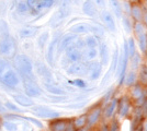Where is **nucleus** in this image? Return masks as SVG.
I'll return each instance as SVG.
<instances>
[{
    "label": "nucleus",
    "instance_id": "obj_1",
    "mask_svg": "<svg viewBox=\"0 0 147 131\" xmlns=\"http://www.w3.org/2000/svg\"><path fill=\"white\" fill-rule=\"evenodd\" d=\"M0 82L9 87H16L20 83L18 73L5 60H0Z\"/></svg>",
    "mask_w": 147,
    "mask_h": 131
},
{
    "label": "nucleus",
    "instance_id": "obj_2",
    "mask_svg": "<svg viewBox=\"0 0 147 131\" xmlns=\"http://www.w3.org/2000/svg\"><path fill=\"white\" fill-rule=\"evenodd\" d=\"M16 63L19 73L23 79H35L33 72V65L29 57L25 55H19L17 56Z\"/></svg>",
    "mask_w": 147,
    "mask_h": 131
},
{
    "label": "nucleus",
    "instance_id": "obj_3",
    "mask_svg": "<svg viewBox=\"0 0 147 131\" xmlns=\"http://www.w3.org/2000/svg\"><path fill=\"white\" fill-rule=\"evenodd\" d=\"M71 12V2L70 0H61L57 12L54 14L52 19V26L56 27L61 23V21L66 19L68 15Z\"/></svg>",
    "mask_w": 147,
    "mask_h": 131
},
{
    "label": "nucleus",
    "instance_id": "obj_4",
    "mask_svg": "<svg viewBox=\"0 0 147 131\" xmlns=\"http://www.w3.org/2000/svg\"><path fill=\"white\" fill-rule=\"evenodd\" d=\"M32 112L40 118H46V119H55L58 118L61 116V114L56 112L54 109L49 108L46 106H42V105H37L32 108Z\"/></svg>",
    "mask_w": 147,
    "mask_h": 131
},
{
    "label": "nucleus",
    "instance_id": "obj_5",
    "mask_svg": "<svg viewBox=\"0 0 147 131\" xmlns=\"http://www.w3.org/2000/svg\"><path fill=\"white\" fill-rule=\"evenodd\" d=\"M23 88L29 97H38L42 94V90L38 86L35 79H23Z\"/></svg>",
    "mask_w": 147,
    "mask_h": 131
},
{
    "label": "nucleus",
    "instance_id": "obj_6",
    "mask_svg": "<svg viewBox=\"0 0 147 131\" xmlns=\"http://www.w3.org/2000/svg\"><path fill=\"white\" fill-rule=\"evenodd\" d=\"M35 70H36L37 74L43 79L44 83H47V84H53V83H55V82H54V79H53V75H52V72L49 71V69L47 68L43 63L36 61V63H35Z\"/></svg>",
    "mask_w": 147,
    "mask_h": 131
},
{
    "label": "nucleus",
    "instance_id": "obj_7",
    "mask_svg": "<svg viewBox=\"0 0 147 131\" xmlns=\"http://www.w3.org/2000/svg\"><path fill=\"white\" fill-rule=\"evenodd\" d=\"M29 9L38 12L43 9H49L54 5V0H26L25 1Z\"/></svg>",
    "mask_w": 147,
    "mask_h": 131
},
{
    "label": "nucleus",
    "instance_id": "obj_8",
    "mask_svg": "<svg viewBox=\"0 0 147 131\" xmlns=\"http://www.w3.org/2000/svg\"><path fill=\"white\" fill-rule=\"evenodd\" d=\"M69 31L71 32V34H85L88 32H97V33H102V31L96 27V26H92L90 24H87V23H78V24L73 25Z\"/></svg>",
    "mask_w": 147,
    "mask_h": 131
},
{
    "label": "nucleus",
    "instance_id": "obj_9",
    "mask_svg": "<svg viewBox=\"0 0 147 131\" xmlns=\"http://www.w3.org/2000/svg\"><path fill=\"white\" fill-rule=\"evenodd\" d=\"M67 73L69 75H80L88 73V65L86 63H73L67 68Z\"/></svg>",
    "mask_w": 147,
    "mask_h": 131
},
{
    "label": "nucleus",
    "instance_id": "obj_10",
    "mask_svg": "<svg viewBox=\"0 0 147 131\" xmlns=\"http://www.w3.org/2000/svg\"><path fill=\"white\" fill-rule=\"evenodd\" d=\"M65 54H66V57L70 63H78L82 58V51L78 49L75 46V44H71L69 47L66 48Z\"/></svg>",
    "mask_w": 147,
    "mask_h": 131
},
{
    "label": "nucleus",
    "instance_id": "obj_11",
    "mask_svg": "<svg viewBox=\"0 0 147 131\" xmlns=\"http://www.w3.org/2000/svg\"><path fill=\"white\" fill-rule=\"evenodd\" d=\"M13 48H14V43L9 35L3 36L0 39V54L1 55H3V56L9 55L11 53V50H13Z\"/></svg>",
    "mask_w": 147,
    "mask_h": 131
},
{
    "label": "nucleus",
    "instance_id": "obj_12",
    "mask_svg": "<svg viewBox=\"0 0 147 131\" xmlns=\"http://www.w3.org/2000/svg\"><path fill=\"white\" fill-rule=\"evenodd\" d=\"M82 11L84 13L88 15V17H96L97 13H98V8L97 6L93 3L92 0H86L84 3H82Z\"/></svg>",
    "mask_w": 147,
    "mask_h": 131
},
{
    "label": "nucleus",
    "instance_id": "obj_13",
    "mask_svg": "<svg viewBox=\"0 0 147 131\" xmlns=\"http://www.w3.org/2000/svg\"><path fill=\"white\" fill-rule=\"evenodd\" d=\"M68 121L65 119H57L55 118L49 124L51 131H67Z\"/></svg>",
    "mask_w": 147,
    "mask_h": 131
},
{
    "label": "nucleus",
    "instance_id": "obj_14",
    "mask_svg": "<svg viewBox=\"0 0 147 131\" xmlns=\"http://www.w3.org/2000/svg\"><path fill=\"white\" fill-rule=\"evenodd\" d=\"M102 20H103L104 24L107 26V29L111 32H115L117 30V24H115V21H114V18L112 15V13L109 12V11H104L102 13Z\"/></svg>",
    "mask_w": 147,
    "mask_h": 131
},
{
    "label": "nucleus",
    "instance_id": "obj_15",
    "mask_svg": "<svg viewBox=\"0 0 147 131\" xmlns=\"http://www.w3.org/2000/svg\"><path fill=\"white\" fill-rule=\"evenodd\" d=\"M75 39H76V34H67L65 35L64 37L61 38V42H59V46H58V51H65L67 47H69L71 44L75 43Z\"/></svg>",
    "mask_w": 147,
    "mask_h": 131
},
{
    "label": "nucleus",
    "instance_id": "obj_16",
    "mask_svg": "<svg viewBox=\"0 0 147 131\" xmlns=\"http://www.w3.org/2000/svg\"><path fill=\"white\" fill-rule=\"evenodd\" d=\"M88 71H89V79L90 80H97L101 74V71H102L101 65L99 63H90L88 66Z\"/></svg>",
    "mask_w": 147,
    "mask_h": 131
},
{
    "label": "nucleus",
    "instance_id": "obj_17",
    "mask_svg": "<svg viewBox=\"0 0 147 131\" xmlns=\"http://www.w3.org/2000/svg\"><path fill=\"white\" fill-rule=\"evenodd\" d=\"M13 100H16V103H18L19 105H21L22 107H31L34 105L33 100H31L29 96L22 95V94L13 95Z\"/></svg>",
    "mask_w": 147,
    "mask_h": 131
},
{
    "label": "nucleus",
    "instance_id": "obj_18",
    "mask_svg": "<svg viewBox=\"0 0 147 131\" xmlns=\"http://www.w3.org/2000/svg\"><path fill=\"white\" fill-rule=\"evenodd\" d=\"M58 42H59V38L55 37L49 43V46L47 48V55H46V58H47V61L49 65H53V63H54V54H55L56 46H57Z\"/></svg>",
    "mask_w": 147,
    "mask_h": 131
},
{
    "label": "nucleus",
    "instance_id": "obj_19",
    "mask_svg": "<svg viewBox=\"0 0 147 131\" xmlns=\"http://www.w3.org/2000/svg\"><path fill=\"white\" fill-rule=\"evenodd\" d=\"M100 59H101V63L103 66H107L109 63V48L108 45L105 43H102L100 45Z\"/></svg>",
    "mask_w": 147,
    "mask_h": 131
},
{
    "label": "nucleus",
    "instance_id": "obj_20",
    "mask_svg": "<svg viewBox=\"0 0 147 131\" xmlns=\"http://www.w3.org/2000/svg\"><path fill=\"white\" fill-rule=\"evenodd\" d=\"M100 115H101V109L97 108L94 110H92L88 116H87V124L89 126H93L100 118Z\"/></svg>",
    "mask_w": 147,
    "mask_h": 131
},
{
    "label": "nucleus",
    "instance_id": "obj_21",
    "mask_svg": "<svg viewBox=\"0 0 147 131\" xmlns=\"http://www.w3.org/2000/svg\"><path fill=\"white\" fill-rule=\"evenodd\" d=\"M44 87L45 90L51 94H54V95H64L65 91L61 88V87L57 86L55 83L53 84H47V83H44Z\"/></svg>",
    "mask_w": 147,
    "mask_h": 131
},
{
    "label": "nucleus",
    "instance_id": "obj_22",
    "mask_svg": "<svg viewBox=\"0 0 147 131\" xmlns=\"http://www.w3.org/2000/svg\"><path fill=\"white\" fill-rule=\"evenodd\" d=\"M37 32V27H32V26H29V27H24L20 31V36L21 38H30L33 37Z\"/></svg>",
    "mask_w": 147,
    "mask_h": 131
},
{
    "label": "nucleus",
    "instance_id": "obj_23",
    "mask_svg": "<svg viewBox=\"0 0 147 131\" xmlns=\"http://www.w3.org/2000/svg\"><path fill=\"white\" fill-rule=\"evenodd\" d=\"M109 1H110L111 8H112L113 12L115 13V15L120 19L122 17V7L120 5L119 0H109Z\"/></svg>",
    "mask_w": 147,
    "mask_h": 131
},
{
    "label": "nucleus",
    "instance_id": "obj_24",
    "mask_svg": "<svg viewBox=\"0 0 147 131\" xmlns=\"http://www.w3.org/2000/svg\"><path fill=\"white\" fill-rule=\"evenodd\" d=\"M73 125H74V127L77 128V129L84 128V127L87 125V115H82V116L77 117V118L73 121Z\"/></svg>",
    "mask_w": 147,
    "mask_h": 131
},
{
    "label": "nucleus",
    "instance_id": "obj_25",
    "mask_svg": "<svg viewBox=\"0 0 147 131\" xmlns=\"http://www.w3.org/2000/svg\"><path fill=\"white\" fill-rule=\"evenodd\" d=\"M1 126L7 131H18V124L11 121L10 119H7L3 122H1Z\"/></svg>",
    "mask_w": 147,
    "mask_h": 131
},
{
    "label": "nucleus",
    "instance_id": "obj_26",
    "mask_svg": "<svg viewBox=\"0 0 147 131\" xmlns=\"http://www.w3.org/2000/svg\"><path fill=\"white\" fill-rule=\"evenodd\" d=\"M117 100H111V103L109 104V106H108L107 110H105V117H107V118L112 117V115L114 114L115 109H117Z\"/></svg>",
    "mask_w": 147,
    "mask_h": 131
},
{
    "label": "nucleus",
    "instance_id": "obj_27",
    "mask_svg": "<svg viewBox=\"0 0 147 131\" xmlns=\"http://www.w3.org/2000/svg\"><path fill=\"white\" fill-rule=\"evenodd\" d=\"M85 43H86V48H97L99 45L98 41L94 36H88L85 39Z\"/></svg>",
    "mask_w": 147,
    "mask_h": 131
},
{
    "label": "nucleus",
    "instance_id": "obj_28",
    "mask_svg": "<svg viewBox=\"0 0 147 131\" xmlns=\"http://www.w3.org/2000/svg\"><path fill=\"white\" fill-rule=\"evenodd\" d=\"M47 39H49V32H44L41 34V36L38 37L37 39V45H38V47L41 48V49H43L44 46H45V44L47 42Z\"/></svg>",
    "mask_w": 147,
    "mask_h": 131
},
{
    "label": "nucleus",
    "instance_id": "obj_29",
    "mask_svg": "<svg viewBox=\"0 0 147 131\" xmlns=\"http://www.w3.org/2000/svg\"><path fill=\"white\" fill-rule=\"evenodd\" d=\"M131 13L133 14V17H134L135 20H137V21H140L142 20L143 18V12H142L141 8L138 6H134L132 9H131Z\"/></svg>",
    "mask_w": 147,
    "mask_h": 131
},
{
    "label": "nucleus",
    "instance_id": "obj_30",
    "mask_svg": "<svg viewBox=\"0 0 147 131\" xmlns=\"http://www.w3.org/2000/svg\"><path fill=\"white\" fill-rule=\"evenodd\" d=\"M85 55H86L88 60H92V59H94V58L97 57L98 50H97V48H87Z\"/></svg>",
    "mask_w": 147,
    "mask_h": 131
},
{
    "label": "nucleus",
    "instance_id": "obj_31",
    "mask_svg": "<svg viewBox=\"0 0 147 131\" xmlns=\"http://www.w3.org/2000/svg\"><path fill=\"white\" fill-rule=\"evenodd\" d=\"M132 95L135 100H140L141 97H143V90H142L141 86L138 85H135L132 90Z\"/></svg>",
    "mask_w": 147,
    "mask_h": 131
},
{
    "label": "nucleus",
    "instance_id": "obj_32",
    "mask_svg": "<svg viewBox=\"0 0 147 131\" xmlns=\"http://www.w3.org/2000/svg\"><path fill=\"white\" fill-rule=\"evenodd\" d=\"M127 48H129V58H133L135 56V42L133 38H129L127 42Z\"/></svg>",
    "mask_w": 147,
    "mask_h": 131
},
{
    "label": "nucleus",
    "instance_id": "obj_33",
    "mask_svg": "<svg viewBox=\"0 0 147 131\" xmlns=\"http://www.w3.org/2000/svg\"><path fill=\"white\" fill-rule=\"evenodd\" d=\"M135 81H136V73L132 71L126 76L125 83H126V85H133V84H135Z\"/></svg>",
    "mask_w": 147,
    "mask_h": 131
},
{
    "label": "nucleus",
    "instance_id": "obj_34",
    "mask_svg": "<svg viewBox=\"0 0 147 131\" xmlns=\"http://www.w3.org/2000/svg\"><path fill=\"white\" fill-rule=\"evenodd\" d=\"M5 108L6 109H8V110H11V112H21V109L20 108H18V106L17 105H14L13 103H11V102H6L5 103Z\"/></svg>",
    "mask_w": 147,
    "mask_h": 131
},
{
    "label": "nucleus",
    "instance_id": "obj_35",
    "mask_svg": "<svg viewBox=\"0 0 147 131\" xmlns=\"http://www.w3.org/2000/svg\"><path fill=\"white\" fill-rule=\"evenodd\" d=\"M20 118L24 119V120H28V121H30L31 124H33L34 126H36L38 128H43V124L40 121V120H37L35 118H32V117H23V116H19Z\"/></svg>",
    "mask_w": 147,
    "mask_h": 131
},
{
    "label": "nucleus",
    "instance_id": "obj_36",
    "mask_svg": "<svg viewBox=\"0 0 147 131\" xmlns=\"http://www.w3.org/2000/svg\"><path fill=\"white\" fill-rule=\"evenodd\" d=\"M140 48H141L142 51H146L147 49V39L146 36L144 34H141L140 35Z\"/></svg>",
    "mask_w": 147,
    "mask_h": 131
},
{
    "label": "nucleus",
    "instance_id": "obj_37",
    "mask_svg": "<svg viewBox=\"0 0 147 131\" xmlns=\"http://www.w3.org/2000/svg\"><path fill=\"white\" fill-rule=\"evenodd\" d=\"M17 9H18V11L20 13H25L30 10V9H29V7H28V5H26V2H24V1L19 2L18 6H17Z\"/></svg>",
    "mask_w": 147,
    "mask_h": 131
},
{
    "label": "nucleus",
    "instance_id": "obj_38",
    "mask_svg": "<svg viewBox=\"0 0 147 131\" xmlns=\"http://www.w3.org/2000/svg\"><path fill=\"white\" fill-rule=\"evenodd\" d=\"M69 84L71 85H75V86H78V87H86L87 83L84 80H79V79H76V80H69Z\"/></svg>",
    "mask_w": 147,
    "mask_h": 131
},
{
    "label": "nucleus",
    "instance_id": "obj_39",
    "mask_svg": "<svg viewBox=\"0 0 147 131\" xmlns=\"http://www.w3.org/2000/svg\"><path fill=\"white\" fill-rule=\"evenodd\" d=\"M123 26H124V30L126 33H131L132 32V24H131V21H129L126 17L123 18Z\"/></svg>",
    "mask_w": 147,
    "mask_h": 131
},
{
    "label": "nucleus",
    "instance_id": "obj_40",
    "mask_svg": "<svg viewBox=\"0 0 147 131\" xmlns=\"http://www.w3.org/2000/svg\"><path fill=\"white\" fill-rule=\"evenodd\" d=\"M127 109H129V104H127V102H123V106L119 107V112L121 114V116H125L126 115V112H127Z\"/></svg>",
    "mask_w": 147,
    "mask_h": 131
},
{
    "label": "nucleus",
    "instance_id": "obj_41",
    "mask_svg": "<svg viewBox=\"0 0 147 131\" xmlns=\"http://www.w3.org/2000/svg\"><path fill=\"white\" fill-rule=\"evenodd\" d=\"M141 80L143 83H147V67H143V68H142Z\"/></svg>",
    "mask_w": 147,
    "mask_h": 131
},
{
    "label": "nucleus",
    "instance_id": "obj_42",
    "mask_svg": "<svg viewBox=\"0 0 147 131\" xmlns=\"http://www.w3.org/2000/svg\"><path fill=\"white\" fill-rule=\"evenodd\" d=\"M135 31H136V33H137L138 35L144 34V33H143V32H144V26H143V24L140 23V22H137L136 25H135Z\"/></svg>",
    "mask_w": 147,
    "mask_h": 131
},
{
    "label": "nucleus",
    "instance_id": "obj_43",
    "mask_svg": "<svg viewBox=\"0 0 147 131\" xmlns=\"http://www.w3.org/2000/svg\"><path fill=\"white\" fill-rule=\"evenodd\" d=\"M92 1H93V3L97 6V8H101V9L105 8V2H104V0H92Z\"/></svg>",
    "mask_w": 147,
    "mask_h": 131
},
{
    "label": "nucleus",
    "instance_id": "obj_44",
    "mask_svg": "<svg viewBox=\"0 0 147 131\" xmlns=\"http://www.w3.org/2000/svg\"><path fill=\"white\" fill-rule=\"evenodd\" d=\"M124 8H125V10H127V13H131V8L127 2H124Z\"/></svg>",
    "mask_w": 147,
    "mask_h": 131
},
{
    "label": "nucleus",
    "instance_id": "obj_45",
    "mask_svg": "<svg viewBox=\"0 0 147 131\" xmlns=\"http://www.w3.org/2000/svg\"><path fill=\"white\" fill-rule=\"evenodd\" d=\"M144 131H147V120L145 121V124H144Z\"/></svg>",
    "mask_w": 147,
    "mask_h": 131
},
{
    "label": "nucleus",
    "instance_id": "obj_46",
    "mask_svg": "<svg viewBox=\"0 0 147 131\" xmlns=\"http://www.w3.org/2000/svg\"><path fill=\"white\" fill-rule=\"evenodd\" d=\"M129 2H133V3H137L138 2V0H129Z\"/></svg>",
    "mask_w": 147,
    "mask_h": 131
},
{
    "label": "nucleus",
    "instance_id": "obj_47",
    "mask_svg": "<svg viewBox=\"0 0 147 131\" xmlns=\"http://www.w3.org/2000/svg\"><path fill=\"white\" fill-rule=\"evenodd\" d=\"M144 20H145V22H146V24H147V13L145 14V17H144Z\"/></svg>",
    "mask_w": 147,
    "mask_h": 131
},
{
    "label": "nucleus",
    "instance_id": "obj_48",
    "mask_svg": "<svg viewBox=\"0 0 147 131\" xmlns=\"http://www.w3.org/2000/svg\"><path fill=\"white\" fill-rule=\"evenodd\" d=\"M0 128H1V119H0Z\"/></svg>",
    "mask_w": 147,
    "mask_h": 131
},
{
    "label": "nucleus",
    "instance_id": "obj_49",
    "mask_svg": "<svg viewBox=\"0 0 147 131\" xmlns=\"http://www.w3.org/2000/svg\"><path fill=\"white\" fill-rule=\"evenodd\" d=\"M146 7H147V0H146Z\"/></svg>",
    "mask_w": 147,
    "mask_h": 131
},
{
    "label": "nucleus",
    "instance_id": "obj_50",
    "mask_svg": "<svg viewBox=\"0 0 147 131\" xmlns=\"http://www.w3.org/2000/svg\"><path fill=\"white\" fill-rule=\"evenodd\" d=\"M146 39H147V36H146Z\"/></svg>",
    "mask_w": 147,
    "mask_h": 131
}]
</instances>
